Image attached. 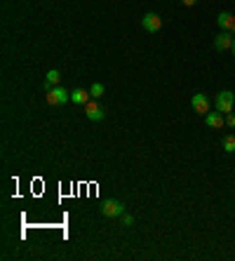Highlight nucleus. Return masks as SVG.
<instances>
[{
	"label": "nucleus",
	"instance_id": "12",
	"mask_svg": "<svg viewBox=\"0 0 235 261\" xmlns=\"http://www.w3.org/2000/svg\"><path fill=\"white\" fill-rule=\"evenodd\" d=\"M104 92H106V87L101 85V82H94L90 87V94H92V99H101L104 97Z\"/></svg>",
	"mask_w": 235,
	"mask_h": 261
},
{
	"label": "nucleus",
	"instance_id": "13",
	"mask_svg": "<svg viewBox=\"0 0 235 261\" xmlns=\"http://www.w3.org/2000/svg\"><path fill=\"white\" fill-rule=\"evenodd\" d=\"M223 151H226V153H235V137L233 134H226V137H223Z\"/></svg>",
	"mask_w": 235,
	"mask_h": 261
},
{
	"label": "nucleus",
	"instance_id": "6",
	"mask_svg": "<svg viewBox=\"0 0 235 261\" xmlns=\"http://www.w3.org/2000/svg\"><path fill=\"white\" fill-rule=\"evenodd\" d=\"M85 116L90 118L92 122H101V120H104V108H101V106L97 104V101H94V99H90V101H87V104H85Z\"/></svg>",
	"mask_w": 235,
	"mask_h": 261
},
{
	"label": "nucleus",
	"instance_id": "18",
	"mask_svg": "<svg viewBox=\"0 0 235 261\" xmlns=\"http://www.w3.org/2000/svg\"><path fill=\"white\" fill-rule=\"evenodd\" d=\"M231 33H233V36H235V26H233V31H231Z\"/></svg>",
	"mask_w": 235,
	"mask_h": 261
},
{
	"label": "nucleus",
	"instance_id": "17",
	"mask_svg": "<svg viewBox=\"0 0 235 261\" xmlns=\"http://www.w3.org/2000/svg\"><path fill=\"white\" fill-rule=\"evenodd\" d=\"M231 52H233V57H235V40H233V47H231Z\"/></svg>",
	"mask_w": 235,
	"mask_h": 261
},
{
	"label": "nucleus",
	"instance_id": "2",
	"mask_svg": "<svg viewBox=\"0 0 235 261\" xmlns=\"http://www.w3.org/2000/svg\"><path fill=\"white\" fill-rule=\"evenodd\" d=\"M233 106H235V94L231 90H221L214 97V108H216L219 113H223V116L233 113Z\"/></svg>",
	"mask_w": 235,
	"mask_h": 261
},
{
	"label": "nucleus",
	"instance_id": "10",
	"mask_svg": "<svg viewBox=\"0 0 235 261\" xmlns=\"http://www.w3.org/2000/svg\"><path fill=\"white\" fill-rule=\"evenodd\" d=\"M92 99V94H90V90H82V87H78V90H71V101L73 104H87Z\"/></svg>",
	"mask_w": 235,
	"mask_h": 261
},
{
	"label": "nucleus",
	"instance_id": "14",
	"mask_svg": "<svg viewBox=\"0 0 235 261\" xmlns=\"http://www.w3.org/2000/svg\"><path fill=\"white\" fill-rule=\"evenodd\" d=\"M132 223H134V219H132V214H122V226H127V228H130Z\"/></svg>",
	"mask_w": 235,
	"mask_h": 261
},
{
	"label": "nucleus",
	"instance_id": "16",
	"mask_svg": "<svg viewBox=\"0 0 235 261\" xmlns=\"http://www.w3.org/2000/svg\"><path fill=\"white\" fill-rule=\"evenodd\" d=\"M179 2H181V5H186V7H193L197 0H179Z\"/></svg>",
	"mask_w": 235,
	"mask_h": 261
},
{
	"label": "nucleus",
	"instance_id": "8",
	"mask_svg": "<svg viewBox=\"0 0 235 261\" xmlns=\"http://www.w3.org/2000/svg\"><path fill=\"white\" fill-rule=\"evenodd\" d=\"M205 125H207V127H212V130H219V127H223V125H226V116H223V113H219V111L207 113V116H205Z\"/></svg>",
	"mask_w": 235,
	"mask_h": 261
},
{
	"label": "nucleus",
	"instance_id": "7",
	"mask_svg": "<svg viewBox=\"0 0 235 261\" xmlns=\"http://www.w3.org/2000/svg\"><path fill=\"white\" fill-rule=\"evenodd\" d=\"M191 106H193V111H196V113H200V116H207V113H209V99L205 97V94H193Z\"/></svg>",
	"mask_w": 235,
	"mask_h": 261
},
{
	"label": "nucleus",
	"instance_id": "9",
	"mask_svg": "<svg viewBox=\"0 0 235 261\" xmlns=\"http://www.w3.org/2000/svg\"><path fill=\"white\" fill-rule=\"evenodd\" d=\"M216 24H219V28H221V31H233L235 17L231 12H219V17H216Z\"/></svg>",
	"mask_w": 235,
	"mask_h": 261
},
{
	"label": "nucleus",
	"instance_id": "4",
	"mask_svg": "<svg viewBox=\"0 0 235 261\" xmlns=\"http://www.w3.org/2000/svg\"><path fill=\"white\" fill-rule=\"evenodd\" d=\"M233 40H235V36L231 31H219V36L214 38V50H219V52L231 50V47H233Z\"/></svg>",
	"mask_w": 235,
	"mask_h": 261
},
{
	"label": "nucleus",
	"instance_id": "1",
	"mask_svg": "<svg viewBox=\"0 0 235 261\" xmlns=\"http://www.w3.org/2000/svg\"><path fill=\"white\" fill-rule=\"evenodd\" d=\"M45 92H47V104L50 106H61V104H66L68 99H71V92L66 90V87H61V85H47L45 82Z\"/></svg>",
	"mask_w": 235,
	"mask_h": 261
},
{
	"label": "nucleus",
	"instance_id": "3",
	"mask_svg": "<svg viewBox=\"0 0 235 261\" xmlns=\"http://www.w3.org/2000/svg\"><path fill=\"white\" fill-rule=\"evenodd\" d=\"M101 214L104 217H122L125 214V205L120 200H116V198H111V200H106L101 205Z\"/></svg>",
	"mask_w": 235,
	"mask_h": 261
},
{
	"label": "nucleus",
	"instance_id": "11",
	"mask_svg": "<svg viewBox=\"0 0 235 261\" xmlns=\"http://www.w3.org/2000/svg\"><path fill=\"white\" fill-rule=\"evenodd\" d=\"M45 78H47V85H52V87H54V85H59V80H61V73H59L57 68H50Z\"/></svg>",
	"mask_w": 235,
	"mask_h": 261
},
{
	"label": "nucleus",
	"instance_id": "15",
	"mask_svg": "<svg viewBox=\"0 0 235 261\" xmlns=\"http://www.w3.org/2000/svg\"><path fill=\"white\" fill-rule=\"evenodd\" d=\"M226 125H228V127H235V113H228V116H226Z\"/></svg>",
	"mask_w": 235,
	"mask_h": 261
},
{
	"label": "nucleus",
	"instance_id": "5",
	"mask_svg": "<svg viewBox=\"0 0 235 261\" xmlns=\"http://www.w3.org/2000/svg\"><path fill=\"white\" fill-rule=\"evenodd\" d=\"M141 26H144L148 33H157V31L162 28V19H160V14H156V12H146L144 19H141Z\"/></svg>",
	"mask_w": 235,
	"mask_h": 261
}]
</instances>
